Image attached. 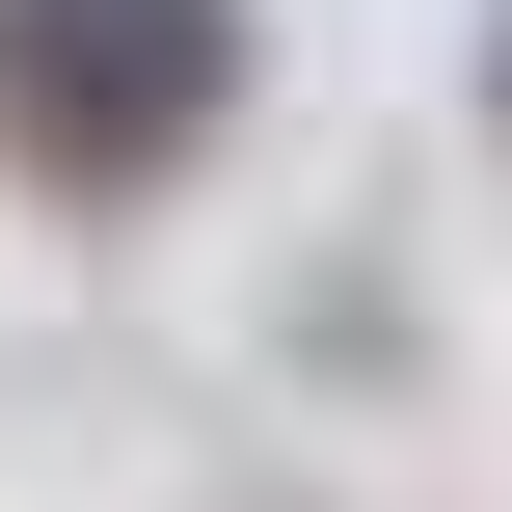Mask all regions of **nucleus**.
Returning <instances> with one entry per match:
<instances>
[{"mask_svg":"<svg viewBox=\"0 0 512 512\" xmlns=\"http://www.w3.org/2000/svg\"><path fill=\"white\" fill-rule=\"evenodd\" d=\"M243 108V0H0V162L54 216H135L189 189Z\"/></svg>","mask_w":512,"mask_h":512,"instance_id":"f257e3e1","label":"nucleus"},{"mask_svg":"<svg viewBox=\"0 0 512 512\" xmlns=\"http://www.w3.org/2000/svg\"><path fill=\"white\" fill-rule=\"evenodd\" d=\"M486 135H512V27H486Z\"/></svg>","mask_w":512,"mask_h":512,"instance_id":"f03ea898","label":"nucleus"}]
</instances>
